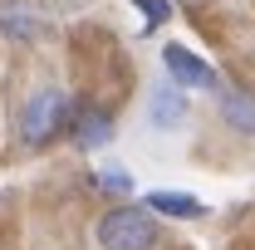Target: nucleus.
Instances as JSON below:
<instances>
[{
  "label": "nucleus",
  "instance_id": "nucleus-7",
  "mask_svg": "<svg viewBox=\"0 0 255 250\" xmlns=\"http://www.w3.org/2000/svg\"><path fill=\"white\" fill-rule=\"evenodd\" d=\"M0 34L15 39V44H34L44 34V20L34 15L30 5H0Z\"/></svg>",
  "mask_w": 255,
  "mask_h": 250
},
{
  "label": "nucleus",
  "instance_id": "nucleus-9",
  "mask_svg": "<svg viewBox=\"0 0 255 250\" xmlns=\"http://www.w3.org/2000/svg\"><path fill=\"white\" fill-rule=\"evenodd\" d=\"M94 187L123 201V196H132V177H128L123 167H98V172H94Z\"/></svg>",
  "mask_w": 255,
  "mask_h": 250
},
{
  "label": "nucleus",
  "instance_id": "nucleus-2",
  "mask_svg": "<svg viewBox=\"0 0 255 250\" xmlns=\"http://www.w3.org/2000/svg\"><path fill=\"white\" fill-rule=\"evenodd\" d=\"M69 118H74V98L64 94V89H34L25 103H20V113H15V137H20V147H49L59 132H69Z\"/></svg>",
  "mask_w": 255,
  "mask_h": 250
},
{
  "label": "nucleus",
  "instance_id": "nucleus-4",
  "mask_svg": "<svg viewBox=\"0 0 255 250\" xmlns=\"http://www.w3.org/2000/svg\"><path fill=\"white\" fill-rule=\"evenodd\" d=\"M162 69H167V79L182 84V89H216V84H221L216 69L201 59V54H191L187 44H162Z\"/></svg>",
  "mask_w": 255,
  "mask_h": 250
},
{
  "label": "nucleus",
  "instance_id": "nucleus-1",
  "mask_svg": "<svg viewBox=\"0 0 255 250\" xmlns=\"http://www.w3.org/2000/svg\"><path fill=\"white\" fill-rule=\"evenodd\" d=\"M94 246L98 250H157L162 246V221L147 201L142 206L118 201V206H108L94 221Z\"/></svg>",
  "mask_w": 255,
  "mask_h": 250
},
{
  "label": "nucleus",
  "instance_id": "nucleus-6",
  "mask_svg": "<svg viewBox=\"0 0 255 250\" xmlns=\"http://www.w3.org/2000/svg\"><path fill=\"white\" fill-rule=\"evenodd\" d=\"M187 108H191V103H187V89L167 79V84H157L152 98H147V123L157 127V132H177V127L187 123Z\"/></svg>",
  "mask_w": 255,
  "mask_h": 250
},
{
  "label": "nucleus",
  "instance_id": "nucleus-3",
  "mask_svg": "<svg viewBox=\"0 0 255 250\" xmlns=\"http://www.w3.org/2000/svg\"><path fill=\"white\" fill-rule=\"evenodd\" d=\"M69 137L79 152H98L113 142V108L103 103H74V118H69Z\"/></svg>",
  "mask_w": 255,
  "mask_h": 250
},
{
  "label": "nucleus",
  "instance_id": "nucleus-11",
  "mask_svg": "<svg viewBox=\"0 0 255 250\" xmlns=\"http://www.w3.org/2000/svg\"><path fill=\"white\" fill-rule=\"evenodd\" d=\"M182 5H191V10H201V5H211V0H182Z\"/></svg>",
  "mask_w": 255,
  "mask_h": 250
},
{
  "label": "nucleus",
  "instance_id": "nucleus-5",
  "mask_svg": "<svg viewBox=\"0 0 255 250\" xmlns=\"http://www.w3.org/2000/svg\"><path fill=\"white\" fill-rule=\"evenodd\" d=\"M216 113L236 137H255V89L246 84H216Z\"/></svg>",
  "mask_w": 255,
  "mask_h": 250
},
{
  "label": "nucleus",
  "instance_id": "nucleus-10",
  "mask_svg": "<svg viewBox=\"0 0 255 250\" xmlns=\"http://www.w3.org/2000/svg\"><path fill=\"white\" fill-rule=\"evenodd\" d=\"M132 5L142 10L147 25H167V20H172V0H132Z\"/></svg>",
  "mask_w": 255,
  "mask_h": 250
},
{
  "label": "nucleus",
  "instance_id": "nucleus-8",
  "mask_svg": "<svg viewBox=\"0 0 255 250\" xmlns=\"http://www.w3.org/2000/svg\"><path fill=\"white\" fill-rule=\"evenodd\" d=\"M147 206L157 216H172V221H201L206 216V201L191 196V191H147Z\"/></svg>",
  "mask_w": 255,
  "mask_h": 250
}]
</instances>
